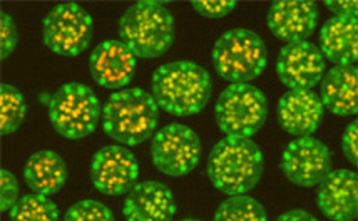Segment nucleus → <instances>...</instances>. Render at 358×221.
Wrapping results in <instances>:
<instances>
[{"instance_id": "obj_1", "label": "nucleus", "mask_w": 358, "mask_h": 221, "mask_svg": "<svg viewBox=\"0 0 358 221\" xmlns=\"http://www.w3.org/2000/svg\"><path fill=\"white\" fill-rule=\"evenodd\" d=\"M152 97L161 109L173 116H193L206 108L213 92L206 69L193 61L159 66L152 74Z\"/></svg>"}, {"instance_id": "obj_2", "label": "nucleus", "mask_w": 358, "mask_h": 221, "mask_svg": "<svg viewBox=\"0 0 358 221\" xmlns=\"http://www.w3.org/2000/svg\"><path fill=\"white\" fill-rule=\"evenodd\" d=\"M263 174V152L250 138H224L213 146L208 178L224 194H246Z\"/></svg>"}, {"instance_id": "obj_3", "label": "nucleus", "mask_w": 358, "mask_h": 221, "mask_svg": "<svg viewBox=\"0 0 358 221\" xmlns=\"http://www.w3.org/2000/svg\"><path fill=\"white\" fill-rule=\"evenodd\" d=\"M159 121V106L143 89L114 92L102 109V127L124 146H138L151 138Z\"/></svg>"}, {"instance_id": "obj_4", "label": "nucleus", "mask_w": 358, "mask_h": 221, "mask_svg": "<svg viewBox=\"0 0 358 221\" xmlns=\"http://www.w3.org/2000/svg\"><path fill=\"white\" fill-rule=\"evenodd\" d=\"M119 37L136 57L156 59L168 52L176 39L171 12L159 2H138L119 22Z\"/></svg>"}, {"instance_id": "obj_5", "label": "nucleus", "mask_w": 358, "mask_h": 221, "mask_svg": "<svg viewBox=\"0 0 358 221\" xmlns=\"http://www.w3.org/2000/svg\"><path fill=\"white\" fill-rule=\"evenodd\" d=\"M213 64L221 79L250 83L259 78L268 66L266 48L262 37L248 29L224 32L213 48Z\"/></svg>"}, {"instance_id": "obj_6", "label": "nucleus", "mask_w": 358, "mask_h": 221, "mask_svg": "<svg viewBox=\"0 0 358 221\" xmlns=\"http://www.w3.org/2000/svg\"><path fill=\"white\" fill-rule=\"evenodd\" d=\"M54 129L66 139H83L99 124L102 110L96 92L86 84H64L49 101Z\"/></svg>"}, {"instance_id": "obj_7", "label": "nucleus", "mask_w": 358, "mask_h": 221, "mask_svg": "<svg viewBox=\"0 0 358 221\" xmlns=\"http://www.w3.org/2000/svg\"><path fill=\"white\" fill-rule=\"evenodd\" d=\"M218 127L228 138H251L268 117V101L248 83L231 84L221 92L215 106Z\"/></svg>"}, {"instance_id": "obj_8", "label": "nucleus", "mask_w": 358, "mask_h": 221, "mask_svg": "<svg viewBox=\"0 0 358 221\" xmlns=\"http://www.w3.org/2000/svg\"><path fill=\"white\" fill-rule=\"evenodd\" d=\"M92 34V17L78 3H59L42 20L45 48L59 55L84 52L91 44Z\"/></svg>"}, {"instance_id": "obj_9", "label": "nucleus", "mask_w": 358, "mask_h": 221, "mask_svg": "<svg viewBox=\"0 0 358 221\" xmlns=\"http://www.w3.org/2000/svg\"><path fill=\"white\" fill-rule=\"evenodd\" d=\"M151 159L161 173L185 176L201 161V141L191 127L173 122L152 138Z\"/></svg>"}, {"instance_id": "obj_10", "label": "nucleus", "mask_w": 358, "mask_h": 221, "mask_svg": "<svg viewBox=\"0 0 358 221\" xmlns=\"http://www.w3.org/2000/svg\"><path fill=\"white\" fill-rule=\"evenodd\" d=\"M331 169V151L325 143L315 138L295 139L285 148L281 156V171L293 185L312 188Z\"/></svg>"}, {"instance_id": "obj_11", "label": "nucleus", "mask_w": 358, "mask_h": 221, "mask_svg": "<svg viewBox=\"0 0 358 221\" xmlns=\"http://www.w3.org/2000/svg\"><path fill=\"white\" fill-rule=\"evenodd\" d=\"M139 178L134 155L122 146H106L92 156L91 181L96 191L106 197L124 194Z\"/></svg>"}, {"instance_id": "obj_12", "label": "nucleus", "mask_w": 358, "mask_h": 221, "mask_svg": "<svg viewBox=\"0 0 358 221\" xmlns=\"http://www.w3.org/2000/svg\"><path fill=\"white\" fill-rule=\"evenodd\" d=\"M276 74L292 91H312L325 76V57L306 41L287 44L276 59Z\"/></svg>"}, {"instance_id": "obj_13", "label": "nucleus", "mask_w": 358, "mask_h": 221, "mask_svg": "<svg viewBox=\"0 0 358 221\" xmlns=\"http://www.w3.org/2000/svg\"><path fill=\"white\" fill-rule=\"evenodd\" d=\"M268 29L289 44L303 42L318 25V7L310 0H280L268 10Z\"/></svg>"}, {"instance_id": "obj_14", "label": "nucleus", "mask_w": 358, "mask_h": 221, "mask_svg": "<svg viewBox=\"0 0 358 221\" xmlns=\"http://www.w3.org/2000/svg\"><path fill=\"white\" fill-rule=\"evenodd\" d=\"M317 205L323 216L334 221H350L357 218L358 191L357 174L350 169L328 173L320 181Z\"/></svg>"}, {"instance_id": "obj_15", "label": "nucleus", "mask_w": 358, "mask_h": 221, "mask_svg": "<svg viewBox=\"0 0 358 221\" xmlns=\"http://www.w3.org/2000/svg\"><path fill=\"white\" fill-rule=\"evenodd\" d=\"M92 79L102 87H124L134 78L136 55L122 42L104 41L94 48L89 61Z\"/></svg>"}, {"instance_id": "obj_16", "label": "nucleus", "mask_w": 358, "mask_h": 221, "mask_svg": "<svg viewBox=\"0 0 358 221\" xmlns=\"http://www.w3.org/2000/svg\"><path fill=\"white\" fill-rule=\"evenodd\" d=\"M122 215L127 221H169L176 215V199L163 183L143 181L129 190Z\"/></svg>"}, {"instance_id": "obj_17", "label": "nucleus", "mask_w": 358, "mask_h": 221, "mask_svg": "<svg viewBox=\"0 0 358 221\" xmlns=\"http://www.w3.org/2000/svg\"><path fill=\"white\" fill-rule=\"evenodd\" d=\"M276 114L288 134L303 138L317 133L323 121V104L313 91H289L280 97Z\"/></svg>"}, {"instance_id": "obj_18", "label": "nucleus", "mask_w": 358, "mask_h": 221, "mask_svg": "<svg viewBox=\"0 0 358 221\" xmlns=\"http://www.w3.org/2000/svg\"><path fill=\"white\" fill-rule=\"evenodd\" d=\"M323 108L336 116H355L358 110V72L355 66H336L323 76Z\"/></svg>"}, {"instance_id": "obj_19", "label": "nucleus", "mask_w": 358, "mask_h": 221, "mask_svg": "<svg viewBox=\"0 0 358 221\" xmlns=\"http://www.w3.org/2000/svg\"><path fill=\"white\" fill-rule=\"evenodd\" d=\"M322 54L336 66H353L358 57L357 17H334L320 32Z\"/></svg>"}, {"instance_id": "obj_20", "label": "nucleus", "mask_w": 358, "mask_h": 221, "mask_svg": "<svg viewBox=\"0 0 358 221\" xmlns=\"http://www.w3.org/2000/svg\"><path fill=\"white\" fill-rule=\"evenodd\" d=\"M67 164L57 152L37 151L24 166V181L29 190L42 194H54L66 185Z\"/></svg>"}, {"instance_id": "obj_21", "label": "nucleus", "mask_w": 358, "mask_h": 221, "mask_svg": "<svg viewBox=\"0 0 358 221\" xmlns=\"http://www.w3.org/2000/svg\"><path fill=\"white\" fill-rule=\"evenodd\" d=\"M265 206L258 199L246 194H233L221 203L215 213V221H266Z\"/></svg>"}, {"instance_id": "obj_22", "label": "nucleus", "mask_w": 358, "mask_h": 221, "mask_svg": "<svg viewBox=\"0 0 358 221\" xmlns=\"http://www.w3.org/2000/svg\"><path fill=\"white\" fill-rule=\"evenodd\" d=\"M10 220L14 221H55L59 220V208L47 194H25L12 206Z\"/></svg>"}, {"instance_id": "obj_23", "label": "nucleus", "mask_w": 358, "mask_h": 221, "mask_svg": "<svg viewBox=\"0 0 358 221\" xmlns=\"http://www.w3.org/2000/svg\"><path fill=\"white\" fill-rule=\"evenodd\" d=\"M27 116V101L12 84H2V134H12Z\"/></svg>"}, {"instance_id": "obj_24", "label": "nucleus", "mask_w": 358, "mask_h": 221, "mask_svg": "<svg viewBox=\"0 0 358 221\" xmlns=\"http://www.w3.org/2000/svg\"><path fill=\"white\" fill-rule=\"evenodd\" d=\"M66 221H114L113 211L96 199H84L67 210Z\"/></svg>"}, {"instance_id": "obj_25", "label": "nucleus", "mask_w": 358, "mask_h": 221, "mask_svg": "<svg viewBox=\"0 0 358 221\" xmlns=\"http://www.w3.org/2000/svg\"><path fill=\"white\" fill-rule=\"evenodd\" d=\"M236 3V0H196L193 8L206 19H223L234 10Z\"/></svg>"}, {"instance_id": "obj_26", "label": "nucleus", "mask_w": 358, "mask_h": 221, "mask_svg": "<svg viewBox=\"0 0 358 221\" xmlns=\"http://www.w3.org/2000/svg\"><path fill=\"white\" fill-rule=\"evenodd\" d=\"M0 22H2V37H0V42H2V59H7L15 50L17 44H19V31H17V25L10 15L2 14Z\"/></svg>"}, {"instance_id": "obj_27", "label": "nucleus", "mask_w": 358, "mask_h": 221, "mask_svg": "<svg viewBox=\"0 0 358 221\" xmlns=\"http://www.w3.org/2000/svg\"><path fill=\"white\" fill-rule=\"evenodd\" d=\"M0 176H2V206H0V210H2V213H6L19 201V181L14 174L6 171V169H2Z\"/></svg>"}, {"instance_id": "obj_28", "label": "nucleus", "mask_w": 358, "mask_h": 221, "mask_svg": "<svg viewBox=\"0 0 358 221\" xmlns=\"http://www.w3.org/2000/svg\"><path fill=\"white\" fill-rule=\"evenodd\" d=\"M357 139H358V126L357 122H352V124L347 126V129H345L342 134V150L345 152V156H347V159L352 161L353 164H355L358 159Z\"/></svg>"}, {"instance_id": "obj_29", "label": "nucleus", "mask_w": 358, "mask_h": 221, "mask_svg": "<svg viewBox=\"0 0 358 221\" xmlns=\"http://www.w3.org/2000/svg\"><path fill=\"white\" fill-rule=\"evenodd\" d=\"M327 7L331 12H335L336 17H357L358 10V2L355 0H347V2H334V0H328Z\"/></svg>"}, {"instance_id": "obj_30", "label": "nucleus", "mask_w": 358, "mask_h": 221, "mask_svg": "<svg viewBox=\"0 0 358 221\" xmlns=\"http://www.w3.org/2000/svg\"><path fill=\"white\" fill-rule=\"evenodd\" d=\"M278 221H298V220H306V221H315L317 218L312 213H308V211L305 210H292V211H287V213H283L280 216V218H276Z\"/></svg>"}]
</instances>
